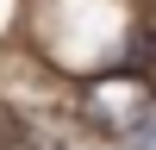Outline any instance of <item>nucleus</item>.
Listing matches in <instances>:
<instances>
[{
  "mask_svg": "<svg viewBox=\"0 0 156 150\" xmlns=\"http://www.w3.org/2000/svg\"><path fill=\"white\" fill-rule=\"evenodd\" d=\"M81 112H87V125H100V131H131V125L150 119V81L131 75V69H106L100 81H87Z\"/></svg>",
  "mask_w": 156,
  "mask_h": 150,
  "instance_id": "obj_1",
  "label": "nucleus"
},
{
  "mask_svg": "<svg viewBox=\"0 0 156 150\" xmlns=\"http://www.w3.org/2000/svg\"><path fill=\"white\" fill-rule=\"evenodd\" d=\"M125 150H156V119L150 125H131V131H125Z\"/></svg>",
  "mask_w": 156,
  "mask_h": 150,
  "instance_id": "obj_2",
  "label": "nucleus"
},
{
  "mask_svg": "<svg viewBox=\"0 0 156 150\" xmlns=\"http://www.w3.org/2000/svg\"><path fill=\"white\" fill-rule=\"evenodd\" d=\"M150 56H156V38H150Z\"/></svg>",
  "mask_w": 156,
  "mask_h": 150,
  "instance_id": "obj_3",
  "label": "nucleus"
}]
</instances>
